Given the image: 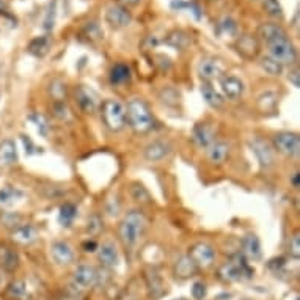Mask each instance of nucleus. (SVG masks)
Returning a JSON list of instances; mask_svg holds the SVG:
<instances>
[{
  "instance_id": "nucleus-9",
  "label": "nucleus",
  "mask_w": 300,
  "mask_h": 300,
  "mask_svg": "<svg viewBox=\"0 0 300 300\" xmlns=\"http://www.w3.org/2000/svg\"><path fill=\"white\" fill-rule=\"evenodd\" d=\"M250 146H251L253 154L256 156L261 167L269 168L273 165V153H272L269 143H266L263 138H253V140L250 142Z\"/></svg>"
},
{
  "instance_id": "nucleus-47",
  "label": "nucleus",
  "mask_w": 300,
  "mask_h": 300,
  "mask_svg": "<svg viewBox=\"0 0 300 300\" xmlns=\"http://www.w3.org/2000/svg\"><path fill=\"white\" fill-rule=\"evenodd\" d=\"M288 80H289V82H291L295 88H298V87H300V71H298V68H294L292 71L289 73Z\"/></svg>"
},
{
  "instance_id": "nucleus-29",
  "label": "nucleus",
  "mask_w": 300,
  "mask_h": 300,
  "mask_svg": "<svg viewBox=\"0 0 300 300\" xmlns=\"http://www.w3.org/2000/svg\"><path fill=\"white\" fill-rule=\"evenodd\" d=\"M131 79V69L127 65L124 63H118L112 68L110 71V82L113 85H121V83H126L127 80Z\"/></svg>"
},
{
  "instance_id": "nucleus-53",
  "label": "nucleus",
  "mask_w": 300,
  "mask_h": 300,
  "mask_svg": "<svg viewBox=\"0 0 300 300\" xmlns=\"http://www.w3.org/2000/svg\"><path fill=\"white\" fill-rule=\"evenodd\" d=\"M173 300H186V298H182V297H181V298H173Z\"/></svg>"
},
{
  "instance_id": "nucleus-10",
  "label": "nucleus",
  "mask_w": 300,
  "mask_h": 300,
  "mask_svg": "<svg viewBox=\"0 0 300 300\" xmlns=\"http://www.w3.org/2000/svg\"><path fill=\"white\" fill-rule=\"evenodd\" d=\"M220 87L225 98L231 99V101H238L241 99V96L244 95V82L234 76H225L220 80Z\"/></svg>"
},
{
  "instance_id": "nucleus-39",
  "label": "nucleus",
  "mask_w": 300,
  "mask_h": 300,
  "mask_svg": "<svg viewBox=\"0 0 300 300\" xmlns=\"http://www.w3.org/2000/svg\"><path fill=\"white\" fill-rule=\"evenodd\" d=\"M49 90H51V95L55 98V101H63L66 98V85L60 80H54Z\"/></svg>"
},
{
  "instance_id": "nucleus-45",
  "label": "nucleus",
  "mask_w": 300,
  "mask_h": 300,
  "mask_svg": "<svg viewBox=\"0 0 300 300\" xmlns=\"http://www.w3.org/2000/svg\"><path fill=\"white\" fill-rule=\"evenodd\" d=\"M22 143H24V146H26V153L27 154H33V153H39V149L33 145V142L30 140L29 137H26V135H22Z\"/></svg>"
},
{
  "instance_id": "nucleus-4",
  "label": "nucleus",
  "mask_w": 300,
  "mask_h": 300,
  "mask_svg": "<svg viewBox=\"0 0 300 300\" xmlns=\"http://www.w3.org/2000/svg\"><path fill=\"white\" fill-rule=\"evenodd\" d=\"M269 51H270V57L275 58L276 61H280L283 66L285 65H295L297 63V49L292 44V41L289 39L288 35H283L280 38H276L270 42H267Z\"/></svg>"
},
{
  "instance_id": "nucleus-33",
  "label": "nucleus",
  "mask_w": 300,
  "mask_h": 300,
  "mask_svg": "<svg viewBox=\"0 0 300 300\" xmlns=\"http://www.w3.org/2000/svg\"><path fill=\"white\" fill-rule=\"evenodd\" d=\"M20 197H22V194L13 187L0 189V204L2 206H10L14 201H17V198H20Z\"/></svg>"
},
{
  "instance_id": "nucleus-42",
  "label": "nucleus",
  "mask_w": 300,
  "mask_h": 300,
  "mask_svg": "<svg viewBox=\"0 0 300 300\" xmlns=\"http://www.w3.org/2000/svg\"><path fill=\"white\" fill-rule=\"evenodd\" d=\"M219 29L222 33H228V35H234L236 30H238V26L236 22L231 20V19H223L220 24H219Z\"/></svg>"
},
{
  "instance_id": "nucleus-46",
  "label": "nucleus",
  "mask_w": 300,
  "mask_h": 300,
  "mask_svg": "<svg viewBox=\"0 0 300 300\" xmlns=\"http://www.w3.org/2000/svg\"><path fill=\"white\" fill-rule=\"evenodd\" d=\"M285 264H286V260H285L283 256H280V258H273V260H270V261L267 263L269 269H272V270H278V269H282Z\"/></svg>"
},
{
  "instance_id": "nucleus-44",
  "label": "nucleus",
  "mask_w": 300,
  "mask_h": 300,
  "mask_svg": "<svg viewBox=\"0 0 300 300\" xmlns=\"http://www.w3.org/2000/svg\"><path fill=\"white\" fill-rule=\"evenodd\" d=\"M206 294H207V289H206V286L203 283H200V282L194 283V286H192V297L195 300H203L206 297Z\"/></svg>"
},
{
  "instance_id": "nucleus-48",
  "label": "nucleus",
  "mask_w": 300,
  "mask_h": 300,
  "mask_svg": "<svg viewBox=\"0 0 300 300\" xmlns=\"http://www.w3.org/2000/svg\"><path fill=\"white\" fill-rule=\"evenodd\" d=\"M140 2H142V0H117V5L129 8V7H137Z\"/></svg>"
},
{
  "instance_id": "nucleus-14",
  "label": "nucleus",
  "mask_w": 300,
  "mask_h": 300,
  "mask_svg": "<svg viewBox=\"0 0 300 300\" xmlns=\"http://www.w3.org/2000/svg\"><path fill=\"white\" fill-rule=\"evenodd\" d=\"M198 76L203 79V82H211L214 79L222 77V66L219 61L212 60V58H203L198 63Z\"/></svg>"
},
{
  "instance_id": "nucleus-32",
  "label": "nucleus",
  "mask_w": 300,
  "mask_h": 300,
  "mask_svg": "<svg viewBox=\"0 0 300 300\" xmlns=\"http://www.w3.org/2000/svg\"><path fill=\"white\" fill-rule=\"evenodd\" d=\"M260 63H261V68L270 76H282L283 74V65L280 61H276L275 58H272L270 55L263 57Z\"/></svg>"
},
{
  "instance_id": "nucleus-13",
  "label": "nucleus",
  "mask_w": 300,
  "mask_h": 300,
  "mask_svg": "<svg viewBox=\"0 0 300 300\" xmlns=\"http://www.w3.org/2000/svg\"><path fill=\"white\" fill-rule=\"evenodd\" d=\"M51 255L54 261L60 266H68L74 261V251L68 242L57 241L51 245Z\"/></svg>"
},
{
  "instance_id": "nucleus-1",
  "label": "nucleus",
  "mask_w": 300,
  "mask_h": 300,
  "mask_svg": "<svg viewBox=\"0 0 300 300\" xmlns=\"http://www.w3.org/2000/svg\"><path fill=\"white\" fill-rule=\"evenodd\" d=\"M126 118L137 134H146L154 127V120L146 102L140 98H132L126 105Z\"/></svg>"
},
{
  "instance_id": "nucleus-12",
  "label": "nucleus",
  "mask_w": 300,
  "mask_h": 300,
  "mask_svg": "<svg viewBox=\"0 0 300 300\" xmlns=\"http://www.w3.org/2000/svg\"><path fill=\"white\" fill-rule=\"evenodd\" d=\"M74 283L80 288H91L96 282H98V272L95 267L87 266V264H80L77 266V269L74 270Z\"/></svg>"
},
{
  "instance_id": "nucleus-37",
  "label": "nucleus",
  "mask_w": 300,
  "mask_h": 300,
  "mask_svg": "<svg viewBox=\"0 0 300 300\" xmlns=\"http://www.w3.org/2000/svg\"><path fill=\"white\" fill-rule=\"evenodd\" d=\"M102 231V220L99 216H91L87 223V233L90 236H98Z\"/></svg>"
},
{
  "instance_id": "nucleus-43",
  "label": "nucleus",
  "mask_w": 300,
  "mask_h": 300,
  "mask_svg": "<svg viewBox=\"0 0 300 300\" xmlns=\"http://www.w3.org/2000/svg\"><path fill=\"white\" fill-rule=\"evenodd\" d=\"M54 113H55V117L60 118V120H66L69 117V110H68V107L63 101H55L54 102Z\"/></svg>"
},
{
  "instance_id": "nucleus-24",
  "label": "nucleus",
  "mask_w": 300,
  "mask_h": 300,
  "mask_svg": "<svg viewBox=\"0 0 300 300\" xmlns=\"http://www.w3.org/2000/svg\"><path fill=\"white\" fill-rule=\"evenodd\" d=\"M242 251L244 255L251 260H260L261 258V242L256 234H247L242 239Z\"/></svg>"
},
{
  "instance_id": "nucleus-40",
  "label": "nucleus",
  "mask_w": 300,
  "mask_h": 300,
  "mask_svg": "<svg viewBox=\"0 0 300 300\" xmlns=\"http://www.w3.org/2000/svg\"><path fill=\"white\" fill-rule=\"evenodd\" d=\"M289 253L295 260L300 258V234L298 233H294L289 239Z\"/></svg>"
},
{
  "instance_id": "nucleus-36",
  "label": "nucleus",
  "mask_w": 300,
  "mask_h": 300,
  "mask_svg": "<svg viewBox=\"0 0 300 300\" xmlns=\"http://www.w3.org/2000/svg\"><path fill=\"white\" fill-rule=\"evenodd\" d=\"M30 120L35 121V124H36V127H38V132H39L42 137H48V135H49L51 126H49V121L46 120L44 115H39V113L30 115Z\"/></svg>"
},
{
  "instance_id": "nucleus-51",
  "label": "nucleus",
  "mask_w": 300,
  "mask_h": 300,
  "mask_svg": "<svg viewBox=\"0 0 300 300\" xmlns=\"http://www.w3.org/2000/svg\"><path fill=\"white\" fill-rule=\"evenodd\" d=\"M8 16V7H7V4L4 2V0H0V16Z\"/></svg>"
},
{
  "instance_id": "nucleus-3",
  "label": "nucleus",
  "mask_w": 300,
  "mask_h": 300,
  "mask_svg": "<svg viewBox=\"0 0 300 300\" xmlns=\"http://www.w3.org/2000/svg\"><path fill=\"white\" fill-rule=\"evenodd\" d=\"M101 113L104 124L112 132H120L124 129L127 118H126V107L118 99H105L101 105Z\"/></svg>"
},
{
  "instance_id": "nucleus-52",
  "label": "nucleus",
  "mask_w": 300,
  "mask_h": 300,
  "mask_svg": "<svg viewBox=\"0 0 300 300\" xmlns=\"http://www.w3.org/2000/svg\"><path fill=\"white\" fill-rule=\"evenodd\" d=\"M298 178H300L298 173H294L292 178H291V182H292V187L294 189H298V186H300V184H298Z\"/></svg>"
},
{
  "instance_id": "nucleus-50",
  "label": "nucleus",
  "mask_w": 300,
  "mask_h": 300,
  "mask_svg": "<svg viewBox=\"0 0 300 300\" xmlns=\"http://www.w3.org/2000/svg\"><path fill=\"white\" fill-rule=\"evenodd\" d=\"M187 7H189V4L181 2V0H173V2H172V8L173 10H182V8H187Z\"/></svg>"
},
{
  "instance_id": "nucleus-38",
  "label": "nucleus",
  "mask_w": 300,
  "mask_h": 300,
  "mask_svg": "<svg viewBox=\"0 0 300 300\" xmlns=\"http://www.w3.org/2000/svg\"><path fill=\"white\" fill-rule=\"evenodd\" d=\"M2 223L7 226V228H13L16 229L17 226L22 225V216L16 214V212H5L2 216Z\"/></svg>"
},
{
  "instance_id": "nucleus-15",
  "label": "nucleus",
  "mask_w": 300,
  "mask_h": 300,
  "mask_svg": "<svg viewBox=\"0 0 300 300\" xmlns=\"http://www.w3.org/2000/svg\"><path fill=\"white\" fill-rule=\"evenodd\" d=\"M192 140L198 148L207 149L214 143V131L204 123H198L192 131Z\"/></svg>"
},
{
  "instance_id": "nucleus-23",
  "label": "nucleus",
  "mask_w": 300,
  "mask_h": 300,
  "mask_svg": "<svg viewBox=\"0 0 300 300\" xmlns=\"http://www.w3.org/2000/svg\"><path fill=\"white\" fill-rule=\"evenodd\" d=\"M200 91H201V96H203V99L209 104L211 107H214V109H220L222 105H223V102H225V99H223V96L219 93V91L209 83V82H203L201 83V87H200Z\"/></svg>"
},
{
  "instance_id": "nucleus-6",
  "label": "nucleus",
  "mask_w": 300,
  "mask_h": 300,
  "mask_svg": "<svg viewBox=\"0 0 300 300\" xmlns=\"http://www.w3.org/2000/svg\"><path fill=\"white\" fill-rule=\"evenodd\" d=\"M189 256L198 267H209L216 260V248L207 242H198L190 248Z\"/></svg>"
},
{
  "instance_id": "nucleus-20",
  "label": "nucleus",
  "mask_w": 300,
  "mask_h": 300,
  "mask_svg": "<svg viewBox=\"0 0 300 300\" xmlns=\"http://www.w3.org/2000/svg\"><path fill=\"white\" fill-rule=\"evenodd\" d=\"M0 267L5 272H14L19 267V255L7 245H0Z\"/></svg>"
},
{
  "instance_id": "nucleus-31",
  "label": "nucleus",
  "mask_w": 300,
  "mask_h": 300,
  "mask_svg": "<svg viewBox=\"0 0 300 300\" xmlns=\"http://www.w3.org/2000/svg\"><path fill=\"white\" fill-rule=\"evenodd\" d=\"M77 216V207L73 203H65L60 207V214H58V220L63 226H69L73 223V220Z\"/></svg>"
},
{
  "instance_id": "nucleus-18",
  "label": "nucleus",
  "mask_w": 300,
  "mask_h": 300,
  "mask_svg": "<svg viewBox=\"0 0 300 300\" xmlns=\"http://www.w3.org/2000/svg\"><path fill=\"white\" fill-rule=\"evenodd\" d=\"M168 153H170V145L162 140H154L149 145H146L143 149V156L149 162H159L165 156H168Z\"/></svg>"
},
{
  "instance_id": "nucleus-8",
  "label": "nucleus",
  "mask_w": 300,
  "mask_h": 300,
  "mask_svg": "<svg viewBox=\"0 0 300 300\" xmlns=\"http://www.w3.org/2000/svg\"><path fill=\"white\" fill-rule=\"evenodd\" d=\"M76 102L83 113H93L99 105L98 95L91 88L83 85L76 88Z\"/></svg>"
},
{
  "instance_id": "nucleus-19",
  "label": "nucleus",
  "mask_w": 300,
  "mask_h": 300,
  "mask_svg": "<svg viewBox=\"0 0 300 300\" xmlns=\"http://www.w3.org/2000/svg\"><path fill=\"white\" fill-rule=\"evenodd\" d=\"M145 280H146V286H148V292L153 298H159L165 292L164 289V283L160 275L157 273L156 269H146L145 272Z\"/></svg>"
},
{
  "instance_id": "nucleus-35",
  "label": "nucleus",
  "mask_w": 300,
  "mask_h": 300,
  "mask_svg": "<svg viewBox=\"0 0 300 300\" xmlns=\"http://www.w3.org/2000/svg\"><path fill=\"white\" fill-rule=\"evenodd\" d=\"M159 98L162 99V102L164 104H167V105H176L178 102H179V93L175 90V88H170V87H167V88H162L160 90V93H159Z\"/></svg>"
},
{
  "instance_id": "nucleus-17",
  "label": "nucleus",
  "mask_w": 300,
  "mask_h": 300,
  "mask_svg": "<svg viewBox=\"0 0 300 300\" xmlns=\"http://www.w3.org/2000/svg\"><path fill=\"white\" fill-rule=\"evenodd\" d=\"M229 143L226 142H214L209 148H207V160L212 165H223L226 159L229 157Z\"/></svg>"
},
{
  "instance_id": "nucleus-30",
  "label": "nucleus",
  "mask_w": 300,
  "mask_h": 300,
  "mask_svg": "<svg viewBox=\"0 0 300 300\" xmlns=\"http://www.w3.org/2000/svg\"><path fill=\"white\" fill-rule=\"evenodd\" d=\"M129 192H131L132 200L135 203H138V204H151V201H153L149 192L146 190V187L143 186V184H140V182H132Z\"/></svg>"
},
{
  "instance_id": "nucleus-21",
  "label": "nucleus",
  "mask_w": 300,
  "mask_h": 300,
  "mask_svg": "<svg viewBox=\"0 0 300 300\" xmlns=\"http://www.w3.org/2000/svg\"><path fill=\"white\" fill-rule=\"evenodd\" d=\"M99 261L104 267H115L118 264V250L112 242H104L99 247Z\"/></svg>"
},
{
  "instance_id": "nucleus-25",
  "label": "nucleus",
  "mask_w": 300,
  "mask_h": 300,
  "mask_svg": "<svg viewBox=\"0 0 300 300\" xmlns=\"http://www.w3.org/2000/svg\"><path fill=\"white\" fill-rule=\"evenodd\" d=\"M38 229L33 225H20L13 229V239L19 244H30L36 239Z\"/></svg>"
},
{
  "instance_id": "nucleus-34",
  "label": "nucleus",
  "mask_w": 300,
  "mask_h": 300,
  "mask_svg": "<svg viewBox=\"0 0 300 300\" xmlns=\"http://www.w3.org/2000/svg\"><path fill=\"white\" fill-rule=\"evenodd\" d=\"M263 8L270 17H283V8L278 0H263Z\"/></svg>"
},
{
  "instance_id": "nucleus-11",
  "label": "nucleus",
  "mask_w": 300,
  "mask_h": 300,
  "mask_svg": "<svg viewBox=\"0 0 300 300\" xmlns=\"http://www.w3.org/2000/svg\"><path fill=\"white\" fill-rule=\"evenodd\" d=\"M236 49L244 58H256L260 54V41L253 35H242L236 41Z\"/></svg>"
},
{
  "instance_id": "nucleus-26",
  "label": "nucleus",
  "mask_w": 300,
  "mask_h": 300,
  "mask_svg": "<svg viewBox=\"0 0 300 300\" xmlns=\"http://www.w3.org/2000/svg\"><path fill=\"white\" fill-rule=\"evenodd\" d=\"M51 49V38L49 36H36L29 42V54H32L33 57L42 58Z\"/></svg>"
},
{
  "instance_id": "nucleus-5",
  "label": "nucleus",
  "mask_w": 300,
  "mask_h": 300,
  "mask_svg": "<svg viewBox=\"0 0 300 300\" xmlns=\"http://www.w3.org/2000/svg\"><path fill=\"white\" fill-rule=\"evenodd\" d=\"M273 146L288 157H297L300 153V137L295 132H280L273 137Z\"/></svg>"
},
{
  "instance_id": "nucleus-28",
  "label": "nucleus",
  "mask_w": 300,
  "mask_h": 300,
  "mask_svg": "<svg viewBox=\"0 0 300 300\" xmlns=\"http://www.w3.org/2000/svg\"><path fill=\"white\" fill-rule=\"evenodd\" d=\"M165 42L168 46H172V48L175 49H179V51H184L189 48L190 44V36L182 32V30H173L172 33H168V36L165 38Z\"/></svg>"
},
{
  "instance_id": "nucleus-49",
  "label": "nucleus",
  "mask_w": 300,
  "mask_h": 300,
  "mask_svg": "<svg viewBox=\"0 0 300 300\" xmlns=\"http://www.w3.org/2000/svg\"><path fill=\"white\" fill-rule=\"evenodd\" d=\"M82 248H83L87 253H91V251H95V250L98 248V244H96L95 241H87V242L82 244Z\"/></svg>"
},
{
  "instance_id": "nucleus-16",
  "label": "nucleus",
  "mask_w": 300,
  "mask_h": 300,
  "mask_svg": "<svg viewBox=\"0 0 300 300\" xmlns=\"http://www.w3.org/2000/svg\"><path fill=\"white\" fill-rule=\"evenodd\" d=\"M197 269H198V266L194 263V260L189 255H184V256L178 258V261L175 263L173 273L179 280H187L197 273Z\"/></svg>"
},
{
  "instance_id": "nucleus-41",
  "label": "nucleus",
  "mask_w": 300,
  "mask_h": 300,
  "mask_svg": "<svg viewBox=\"0 0 300 300\" xmlns=\"http://www.w3.org/2000/svg\"><path fill=\"white\" fill-rule=\"evenodd\" d=\"M8 292L11 297H16V298H20V297H24L26 294V283L24 282H14L10 285L8 288Z\"/></svg>"
},
{
  "instance_id": "nucleus-22",
  "label": "nucleus",
  "mask_w": 300,
  "mask_h": 300,
  "mask_svg": "<svg viewBox=\"0 0 300 300\" xmlns=\"http://www.w3.org/2000/svg\"><path fill=\"white\" fill-rule=\"evenodd\" d=\"M258 35L267 44V42L280 38L283 35H288V33L280 24H275V22H264V24H261L260 29H258Z\"/></svg>"
},
{
  "instance_id": "nucleus-7",
  "label": "nucleus",
  "mask_w": 300,
  "mask_h": 300,
  "mask_svg": "<svg viewBox=\"0 0 300 300\" xmlns=\"http://www.w3.org/2000/svg\"><path fill=\"white\" fill-rule=\"evenodd\" d=\"M105 20L112 29H124L132 22L131 11L121 5H112L105 11Z\"/></svg>"
},
{
  "instance_id": "nucleus-27",
  "label": "nucleus",
  "mask_w": 300,
  "mask_h": 300,
  "mask_svg": "<svg viewBox=\"0 0 300 300\" xmlns=\"http://www.w3.org/2000/svg\"><path fill=\"white\" fill-rule=\"evenodd\" d=\"M17 162V151L13 140H4L0 143V165H13Z\"/></svg>"
},
{
  "instance_id": "nucleus-2",
  "label": "nucleus",
  "mask_w": 300,
  "mask_h": 300,
  "mask_svg": "<svg viewBox=\"0 0 300 300\" xmlns=\"http://www.w3.org/2000/svg\"><path fill=\"white\" fill-rule=\"evenodd\" d=\"M146 228V217L142 211H129L120 223L118 233L124 247H134Z\"/></svg>"
}]
</instances>
